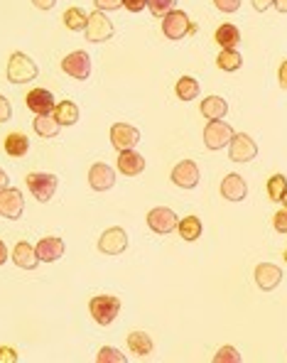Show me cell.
<instances>
[{
  "mask_svg": "<svg viewBox=\"0 0 287 363\" xmlns=\"http://www.w3.org/2000/svg\"><path fill=\"white\" fill-rule=\"evenodd\" d=\"M280 202H283V204H285V206H287V192L283 194V199H280Z\"/></svg>",
  "mask_w": 287,
  "mask_h": 363,
  "instance_id": "47",
  "label": "cell"
},
{
  "mask_svg": "<svg viewBox=\"0 0 287 363\" xmlns=\"http://www.w3.org/2000/svg\"><path fill=\"white\" fill-rule=\"evenodd\" d=\"M118 170L126 177L140 175V172L145 170V157L138 155L135 150H121V155H118Z\"/></svg>",
  "mask_w": 287,
  "mask_h": 363,
  "instance_id": "18",
  "label": "cell"
},
{
  "mask_svg": "<svg viewBox=\"0 0 287 363\" xmlns=\"http://www.w3.org/2000/svg\"><path fill=\"white\" fill-rule=\"evenodd\" d=\"M285 192H287V177H283V175L270 177L268 180V199L270 202H280Z\"/></svg>",
  "mask_w": 287,
  "mask_h": 363,
  "instance_id": "31",
  "label": "cell"
},
{
  "mask_svg": "<svg viewBox=\"0 0 287 363\" xmlns=\"http://www.w3.org/2000/svg\"><path fill=\"white\" fill-rule=\"evenodd\" d=\"M172 182H175L177 187H182V189L196 187V184H199V167H196V162L182 160L180 165L172 170Z\"/></svg>",
  "mask_w": 287,
  "mask_h": 363,
  "instance_id": "14",
  "label": "cell"
},
{
  "mask_svg": "<svg viewBox=\"0 0 287 363\" xmlns=\"http://www.w3.org/2000/svg\"><path fill=\"white\" fill-rule=\"evenodd\" d=\"M278 79H280V86L287 88V59L280 64V72H278Z\"/></svg>",
  "mask_w": 287,
  "mask_h": 363,
  "instance_id": "43",
  "label": "cell"
},
{
  "mask_svg": "<svg viewBox=\"0 0 287 363\" xmlns=\"http://www.w3.org/2000/svg\"><path fill=\"white\" fill-rule=\"evenodd\" d=\"M57 177L47 175V172H29L27 175V189L37 202H49L57 192Z\"/></svg>",
  "mask_w": 287,
  "mask_h": 363,
  "instance_id": "3",
  "label": "cell"
},
{
  "mask_svg": "<svg viewBox=\"0 0 287 363\" xmlns=\"http://www.w3.org/2000/svg\"><path fill=\"white\" fill-rule=\"evenodd\" d=\"M123 8H128L131 13H140L147 8V0H123Z\"/></svg>",
  "mask_w": 287,
  "mask_h": 363,
  "instance_id": "38",
  "label": "cell"
},
{
  "mask_svg": "<svg viewBox=\"0 0 287 363\" xmlns=\"http://www.w3.org/2000/svg\"><path fill=\"white\" fill-rule=\"evenodd\" d=\"M177 231L185 241H196L201 236V221L196 216H185L180 223H177Z\"/></svg>",
  "mask_w": 287,
  "mask_h": 363,
  "instance_id": "28",
  "label": "cell"
},
{
  "mask_svg": "<svg viewBox=\"0 0 287 363\" xmlns=\"http://www.w3.org/2000/svg\"><path fill=\"white\" fill-rule=\"evenodd\" d=\"M32 5L39 10H52L54 5H57V0H32Z\"/></svg>",
  "mask_w": 287,
  "mask_h": 363,
  "instance_id": "41",
  "label": "cell"
},
{
  "mask_svg": "<svg viewBox=\"0 0 287 363\" xmlns=\"http://www.w3.org/2000/svg\"><path fill=\"white\" fill-rule=\"evenodd\" d=\"M177 5V0H147V8H150L152 15H157V18H165L167 13H172Z\"/></svg>",
  "mask_w": 287,
  "mask_h": 363,
  "instance_id": "32",
  "label": "cell"
},
{
  "mask_svg": "<svg viewBox=\"0 0 287 363\" xmlns=\"http://www.w3.org/2000/svg\"><path fill=\"white\" fill-rule=\"evenodd\" d=\"M270 5H275V0H253V8L258 10V13H265Z\"/></svg>",
  "mask_w": 287,
  "mask_h": 363,
  "instance_id": "42",
  "label": "cell"
},
{
  "mask_svg": "<svg viewBox=\"0 0 287 363\" xmlns=\"http://www.w3.org/2000/svg\"><path fill=\"white\" fill-rule=\"evenodd\" d=\"M18 361V351L13 346H0V363H15Z\"/></svg>",
  "mask_w": 287,
  "mask_h": 363,
  "instance_id": "37",
  "label": "cell"
},
{
  "mask_svg": "<svg viewBox=\"0 0 287 363\" xmlns=\"http://www.w3.org/2000/svg\"><path fill=\"white\" fill-rule=\"evenodd\" d=\"M22 209H25V202H22V194L13 187H5L0 189V216L5 218H20L22 216Z\"/></svg>",
  "mask_w": 287,
  "mask_h": 363,
  "instance_id": "12",
  "label": "cell"
},
{
  "mask_svg": "<svg viewBox=\"0 0 287 363\" xmlns=\"http://www.w3.org/2000/svg\"><path fill=\"white\" fill-rule=\"evenodd\" d=\"M128 346L135 356H150L152 354V339L145 334V331H133L128 336Z\"/></svg>",
  "mask_w": 287,
  "mask_h": 363,
  "instance_id": "25",
  "label": "cell"
},
{
  "mask_svg": "<svg viewBox=\"0 0 287 363\" xmlns=\"http://www.w3.org/2000/svg\"><path fill=\"white\" fill-rule=\"evenodd\" d=\"M214 39L221 44V49H236L239 47V42H241V29L236 27V25H221L219 29H216V34H214Z\"/></svg>",
  "mask_w": 287,
  "mask_h": 363,
  "instance_id": "22",
  "label": "cell"
},
{
  "mask_svg": "<svg viewBox=\"0 0 287 363\" xmlns=\"http://www.w3.org/2000/svg\"><path fill=\"white\" fill-rule=\"evenodd\" d=\"M214 5L221 13H236L241 8V0H214Z\"/></svg>",
  "mask_w": 287,
  "mask_h": 363,
  "instance_id": "36",
  "label": "cell"
},
{
  "mask_svg": "<svg viewBox=\"0 0 287 363\" xmlns=\"http://www.w3.org/2000/svg\"><path fill=\"white\" fill-rule=\"evenodd\" d=\"M62 69L64 74H69L72 79L84 81V79L91 77V57H88L86 52H72L62 59Z\"/></svg>",
  "mask_w": 287,
  "mask_h": 363,
  "instance_id": "7",
  "label": "cell"
},
{
  "mask_svg": "<svg viewBox=\"0 0 287 363\" xmlns=\"http://www.w3.org/2000/svg\"><path fill=\"white\" fill-rule=\"evenodd\" d=\"M37 77V64L22 52H15L8 59V79L10 84H27Z\"/></svg>",
  "mask_w": 287,
  "mask_h": 363,
  "instance_id": "2",
  "label": "cell"
},
{
  "mask_svg": "<svg viewBox=\"0 0 287 363\" xmlns=\"http://www.w3.org/2000/svg\"><path fill=\"white\" fill-rule=\"evenodd\" d=\"M5 260H8V248H5V243L0 241V265H3Z\"/></svg>",
  "mask_w": 287,
  "mask_h": 363,
  "instance_id": "44",
  "label": "cell"
},
{
  "mask_svg": "<svg viewBox=\"0 0 287 363\" xmlns=\"http://www.w3.org/2000/svg\"><path fill=\"white\" fill-rule=\"evenodd\" d=\"M280 280H283V270H280L278 265H273V263H260V265L255 268V282H258L260 290L265 292L275 290V287L280 285Z\"/></svg>",
  "mask_w": 287,
  "mask_h": 363,
  "instance_id": "15",
  "label": "cell"
},
{
  "mask_svg": "<svg viewBox=\"0 0 287 363\" xmlns=\"http://www.w3.org/2000/svg\"><path fill=\"white\" fill-rule=\"evenodd\" d=\"M98 10H118L123 5V0H93Z\"/></svg>",
  "mask_w": 287,
  "mask_h": 363,
  "instance_id": "39",
  "label": "cell"
},
{
  "mask_svg": "<svg viewBox=\"0 0 287 363\" xmlns=\"http://www.w3.org/2000/svg\"><path fill=\"white\" fill-rule=\"evenodd\" d=\"M88 312H91L96 324L108 326L118 317V312H121V300H118V297H111V295H98L88 302Z\"/></svg>",
  "mask_w": 287,
  "mask_h": 363,
  "instance_id": "1",
  "label": "cell"
},
{
  "mask_svg": "<svg viewBox=\"0 0 287 363\" xmlns=\"http://www.w3.org/2000/svg\"><path fill=\"white\" fill-rule=\"evenodd\" d=\"M216 64H219V69H224V72H236V69H241V64H243V57H241L236 49H221Z\"/></svg>",
  "mask_w": 287,
  "mask_h": 363,
  "instance_id": "29",
  "label": "cell"
},
{
  "mask_svg": "<svg viewBox=\"0 0 287 363\" xmlns=\"http://www.w3.org/2000/svg\"><path fill=\"white\" fill-rule=\"evenodd\" d=\"M96 361H98V363H123V361H126V356L118 354V351L111 349V346H103V349L98 351Z\"/></svg>",
  "mask_w": 287,
  "mask_h": 363,
  "instance_id": "33",
  "label": "cell"
},
{
  "mask_svg": "<svg viewBox=\"0 0 287 363\" xmlns=\"http://www.w3.org/2000/svg\"><path fill=\"white\" fill-rule=\"evenodd\" d=\"M175 93L182 101H192V98L199 96V81H196L194 77H182L175 86Z\"/></svg>",
  "mask_w": 287,
  "mask_h": 363,
  "instance_id": "27",
  "label": "cell"
},
{
  "mask_svg": "<svg viewBox=\"0 0 287 363\" xmlns=\"http://www.w3.org/2000/svg\"><path fill=\"white\" fill-rule=\"evenodd\" d=\"M86 39L88 42H106V39L113 37V22L103 15V10H98V13H91L86 20Z\"/></svg>",
  "mask_w": 287,
  "mask_h": 363,
  "instance_id": "5",
  "label": "cell"
},
{
  "mask_svg": "<svg viewBox=\"0 0 287 363\" xmlns=\"http://www.w3.org/2000/svg\"><path fill=\"white\" fill-rule=\"evenodd\" d=\"M88 184H91V189H96V192H106V189H111L113 184H116V172L108 165H103V162H96V165L88 170Z\"/></svg>",
  "mask_w": 287,
  "mask_h": 363,
  "instance_id": "16",
  "label": "cell"
},
{
  "mask_svg": "<svg viewBox=\"0 0 287 363\" xmlns=\"http://www.w3.org/2000/svg\"><path fill=\"white\" fill-rule=\"evenodd\" d=\"M37 256L42 263H54L59 260V258L64 256V241L57 236L52 238H42V241L37 243Z\"/></svg>",
  "mask_w": 287,
  "mask_h": 363,
  "instance_id": "20",
  "label": "cell"
},
{
  "mask_svg": "<svg viewBox=\"0 0 287 363\" xmlns=\"http://www.w3.org/2000/svg\"><path fill=\"white\" fill-rule=\"evenodd\" d=\"M194 25L189 22V15L182 13V10H172L162 18V32L170 39H182L187 32H194Z\"/></svg>",
  "mask_w": 287,
  "mask_h": 363,
  "instance_id": "4",
  "label": "cell"
},
{
  "mask_svg": "<svg viewBox=\"0 0 287 363\" xmlns=\"http://www.w3.org/2000/svg\"><path fill=\"white\" fill-rule=\"evenodd\" d=\"M10 113H13V108H10V101L5 96H0V123L8 121Z\"/></svg>",
  "mask_w": 287,
  "mask_h": 363,
  "instance_id": "40",
  "label": "cell"
},
{
  "mask_svg": "<svg viewBox=\"0 0 287 363\" xmlns=\"http://www.w3.org/2000/svg\"><path fill=\"white\" fill-rule=\"evenodd\" d=\"M25 103H27V108L32 113H37V116H49V113H54V96L52 91H47V88H32V91L25 96Z\"/></svg>",
  "mask_w": 287,
  "mask_h": 363,
  "instance_id": "13",
  "label": "cell"
},
{
  "mask_svg": "<svg viewBox=\"0 0 287 363\" xmlns=\"http://www.w3.org/2000/svg\"><path fill=\"white\" fill-rule=\"evenodd\" d=\"M140 143V131L128 123H116L111 128V145L116 147L118 152L121 150H133V147Z\"/></svg>",
  "mask_w": 287,
  "mask_h": 363,
  "instance_id": "9",
  "label": "cell"
},
{
  "mask_svg": "<svg viewBox=\"0 0 287 363\" xmlns=\"http://www.w3.org/2000/svg\"><path fill=\"white\" fill-rule=\"evenodd\" d=\"M128 248V236L123 228H108L103 231V236L98 238V251L106 253V256H121Z\"/></svg>",
  "mask_w": 287,
  "mask_h": 363,
  "instance_id": "11",
  "label": "cell"
},
{
  "mask_svg": "<svg viewBox=\"0 0 287 363\" xmlns=\"http://www.w3.org/2000/svg\"><path fill=\"white\" fill-rule=\"evenodd\" d=\"M246 194H248V184L241 175H229L221 182V197L229 199V202H243Z\"/></svg>",
  "mask_w": 287,
  "mask_h": 363,
  "instance_id": "17",
  "label": "cell"
},
{
  "mask_svg": "<svg viewBox=\"0 0 287 363\" xmlns=\"http://www.w3.org/2000/svg\"><path fill=\"white\" fill-rule=\"evenodd\" d=\"M8 187V177H5V172L0 170V189H5Z\"/></svg>",
  "mask_w": 287,
  "mask_h": 363,
  "instance_id": "46",
  "label": "cell"
},
{
  "mask_svg": "<svg viewBox=\"0 0 287 363\" xmlns=\"http://www.w3.org/2000/svg\"><path fill=\"white\" fill-rule=\"evenodd\" d=\"M13 263L22 270H34L39 263V256H37V248H32L29 243H18L13 248Z\"/></svg>",
  "mask_w": 287,
  "mask_h": 363,
  "instance_id": "19",
  "label": "cell"
},
{
  "mask_svg": "<svg viewBox=\"0 0 287 363\" xmlns=\"http://www.w3.org/2000/svg\"><path fill=\"white\" fill-rule=\"evenodd\" d=\"M214 361L216 363H239L241 356H239V351H236V349H231V346H224V349H221L219 354L214 356Z\"/></svg>",
  "mask_w": 287,
  "mask_h": 363,
  "instance_id": "34",
  "label": "cell"
},
{
  "mask_svg": "<svg viewBox=\"0 0 287 363\" xmlns=\"http://www.w3.org/2000/svg\"><path fill=\"white\" fill-rule=\"evenodd\" d=\"M59 128H62V126H59V121L54 118V113L34 118V133H37V136H42V138H57Z\"/></svg>",
  "mask_w": 287,
  "mask_h": 363,
  "instance_id": "26",
  "label": "cell"
},
{
  "mask_svg": "<svg viewBox=\"0 0 287 363\" xmlns=\"http://www.w3.org/2000/svg\"><path fill=\"white\" fill-rule=\"evenodd\" d=\"M86 20H88V15L84 13L81 8H69L67 13H64V25H67L72 32L86 29Z\"/></svg>",
  "mask_w": 287,
  "mask_h": 363,
  "instance_id": "30",
  "label": "cell"
},
{
  "mask_svg": "<svg viewBox=\"0 0 287 363\" xmlns=\"http://www.w3.org/2000/svg\"><path fill=\"white\" fill-rule=\"evenodd\" d=\"M177 213L172 211V209L167 206H157L152 209L150 213H147V226L152 228L155 233H160V236H165V233H172L177 228Z\"/></svg>",
  "mask_w": 287,
  "mask_h": 363,
  "instance_id": "10",
  "label": "cell"
},
{
  "mask_svg": "<svg viewBox=\"0 0 287 363\" xmlns=\"http://www.w3.org/2000/svg\"><path fill=\"white\" fill-rule=\"evenodd\" d=\"M236 133L231 131V126H226L224 121H209L204 128V143L209 150H221L231 143Z\"/></svg>",
  "mask_w": 287,
  "mask_h": 363,
  "instance_id": "6",
  "label": "cell"
},
{
  "mask_svg": "<svg viewBox=\"0 0 287 363\" xmlns=\"http://www.w3.org/2000/svg\"><path fill=\"white\" fill-rule=\"evenodd\" d=\"M283 258H285V260H287V251H285V256H283Z\"/></svg>",
  "mask_w": 287,
  "mask_h": 363,
  "instance_id": "48",
  "label": "cell"
},
{
  "mask_svg": "<svg viewBox=\"0 0 287 363\" xmlns=\"http://www.w3.org/2000/svg\"><path fill=\"white\" fill-rule=\"evenodd\" d=\"M273 226H275V231H278V233H287V206L280 209V211L275 213Z\"/></svg>",
  "mask_w": 287,
  "mask_h": 363,
  "instance_id": "35",
  "label": "cell"
},
{
  "mask_svg": "<svg viewBox=\"0 0 287 363\" xmlns=\"http://www.w3.org/2000/svg\"><path fill=\"white\" fill-rule=\"evenodd\" d=\"M275 8H278L280 13H287V0H275Z\"/></svg>",
  "mask_w": 287,
  "mask_h": 363,
  "instance_id": "45",
  "label": "cell"
},
{
  "mask_svg": "<svg viewBox=\"0 0 287 363\" xmlns=\"http://www.w3.org/2000/svg\"><path fill=\"white\" fill-rule=\"evenodd\" d=\"M229 113V103L221 96H209L201 101V116L209 118V121H221Z\"/></svg>",
  "mask_w": 287,
  "mask_h": 363,
  "instance_id": "21",
  "label": "cell"
},
{
  "mask_svg": "<svg viewBox=\"0 0 287 363\" xmlns=\"http://www.w3.org/2000/svg\"><path fill=\"white\" fill-rule=\"evenodd\" d=\"M54 118L59 121V126H74L79 121V106L72 101H62L54 106Z\"/></svg>",
  "mask_w": 287,
  "mask_h": 363,
  "instance_id": "23",
  "label": "cell"
},
{
  "mask_svg": "<svg viewBox=\"0 0 287 363\" xmlns=\"http://www.w3.org/2000/svg\"><path fill=\"white\" fill-rule=\"evenodd\" d=\"M27 150H29V140L22 133H10V136L5 138V152H8L10 157H22L27 155Z\"/></svg>",
  "mask_w": 287,
  "mask_h": 363,
  "instance_id": "24",
  "label": "cell"
},
{
  "mask_svg": "<svg viewBox=\"0 0 287 363\" xmlns=\"http://www.w3.org/2000/svg\"><path fill=\"white\" fill-rule=\"evenodd\" d=\"M229 150H231V160L234 162H251L255 155H258V145L251 136L246 133H236L229 143Z\"/></svg>",
  "mask_w": 287,
  "mask_h": 363,
  "instance_id": "8",
  "label": "cell"
}]
</instances>
